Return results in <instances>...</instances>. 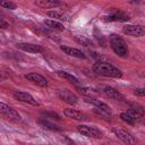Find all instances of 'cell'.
Instances as JSON below:
<instances>
[{
    "instance_id": "obj_1",
    "label": "cell",
    "mask_w": 145,
    "mask_h": 145,
    "mask_svg": "<svg viewBox=\"0 0 145 145\" xmlns=\"http://www.w3.org/2000/svg\"><path fill=\"white\" fill-rule=\"evenodd\" d=\"M93 71L96 75H101L104 77H112V78L122 77V71L120 69L105 61H96L93 65Z\"/></svg>"
},
{
    "instance_id": "obj_2",
    "label": "cell",
    "mask_w": 145,
    "mask_h": 145,
    "mask_svg": "<svg viewBox=\"0 0 145 145\" xmlns=\"http://www.w3.org/2000/svg\"><path fill=\"white\" fill-rule=\"evenodd\" d=\"M109 42H110V46L112 49V51L121 57V58H125L128 56L129 53V50H128V45L127 43L125 42V40L118 35V34H111L110 35V39H109Z\"/></svg>"
},
{
    "instance_id": "obj_3",
    "label": "cell",
    "mask_w": 145,
    "mask_h": 145,
    "mask_svg": "<svg viewBox=\"0 0 145 145\" xmlns=\"http://www.w3.org/2000/svg\"><path fill=\"white\" fill-rule=\"evenodd\" d=\"M77 130L82 135H84L86 137H89V138H101L102 137L101 130L97 129L96 127L86 126V125H79V126H77Z\"/></svg>"
},
{
    "instance_id": "obj_4",
    "label": "cell",
    "mask_w": 145,
    "mask_h": 145,
    "mask_svg": "<svg viewBox=\"0 0 145 145\" xmlns=\"http://www.w3.org/2000/svg\"><path fill=\"white\" fill-rule=\"evenodd\" d=\"M0 113L5 114L7 118L12 119V120H15V121H20V120H22L20 114H19L15 109H12L11 106H9L8 104H6V103H3V102H0Z\"/></svg>"
},
{
    "instance_id": "obj_5",
    "label": "cell",
    "mask_w": 145,
    "mask_h": 145,
    "mask_svg": "<svg viewBox=\"0 0 145 145\" xmlns=\"http://www.w3.org/2000/svg\"><path fill=\"white\" fill-rule=\"evenodd\" d=\"M12 95H14V97H15L16 100H18V101H20V102L28 103V104H32V105H35V106L40 105V103H39L29 93H27V92L15 91V92L12 93Z\"/></svg>"
},
{
    "instance_id": "obj_6",
    "label": "cell",
    "mask_w": 145,
    "mask_h": 145,
    "mask_svg": "<svg viewBox=\"0 0 145 145\" xmlns=\"http://www.w3.org/2000/svg\"><path fill=\"white\" fill-rule=\"evenodd\" d=\"M123 34H127L129 36L134 37H139L145 34V29L142 25H126L122 28Z\"/></svg>"
},
{
    "instance_id": "obj_7",
    "label": "cell",
    "mask_w": 145,
    "mask_h": 145,
    "mask_svg": "<svg viewBox=\"0 0 145 145\" xmlns=\"http://www.w3.org/2000/svg\"><path fill=\"white\" fill-rule=\"evenodd\" d=\"M24 77H25L27 80H29V82H32L33 84H36L37 86H41V87H46L48 84H49L48 79H46L44 76H42V75H40V74H37V72H28V74H26Z\"/></svg>"
},
{
    "instance_id": "obj_8",
    "label": "cell",
    "mask_w": 145,
    "mask_h": 145,
    "mask_svg": "<svg viewBox=\"0 0 145 145\" xmlns=\"http://www.w3.org/2000/svg\"><path fill=\"white\" fill-rule=\"evenodd\" d=\"M58 96H59V99L61 100V101H63V102H66V103H68V104H76L77 102H78V97H77V95L76 94H74L72 92H70L69 89H66V88H63V89H60L59 92H58Z\"/></svg>"
},
{
    "instance_id": "obj_9",
    "label": "cell",
    "mask_w": 145,
    "mask_h": 145,
    "mask_svg": "<svg viewBox=\"0 0 145 145\" xmlns=\"http://www.w3.org/2000/svg\"><path fill=\"white\" fill-rule=\"evenodd\" d=\"M16 46L19 50H23L25 52H29V53H41L43 52V48L39 44H34V43H27V42H19L16 44Z\"/></svg>"
},
{
    "instance_id": "obj_10",
    "label": "cell",
    "mask_w": 145,
    "mask_h": 145,
    "mask_svg": "<svg viewBox=\"0 0 145 145\" xmlns=\"http://www.w3.org/2000/svg\"><path fill=\"white\" fill-rule=\"evenodd\" d=\"M63 114L66 117L70 118V119L78 120V121H88L89 120V118L85 113H83V112H80L78 110H75V109H70V108L69 109H65Z\"/></svg>"
},
{
    "instance_id": "obj_11",
    "label": "cell",
    "mask_w": 145,
    "mask_h": 145,
    "mask_svg": "<svg viewBox=\"0 0 145 145\" xmlns=\"http://www.w3.org/2000/svg\"><path fill=\"white\" fill-rule=\"evenodd\" d=\"M112 133L117 136V138H119L125 144H133V143H135V139L133 138V136H130V134L127 133L123 129H120V128H116L114 127V128H112Z\"/></svg>"
},
{
    "instance_id": "obj_12",
    "label": "cell",
    "mask_w": 145,
    "mask_h": 145,
    "mask_svg": "<svg viewBox=\"0 0 145 145\" xmlns=\"http://www.w3.org/2000/svg\"><path fill=\"white\" fill-rule=\"evenodd\" d=\"M129 19H130L129 16L122 11H114V12L103 17L104 22H128Z\"/></svg>"
},
{
    "instance_id": "obj_13",
    "label": "cell",
    "mask_w": 145,
    "mask_h": 145,
    "mask_svg": "<svg viewBox=\"0 0 145 145\" xmlns=\"http://www.w3.org/2000/svg\"><path fill=\"white\" fill-rule=\"evenodd\" d=\"M103 92L113 101H117V102H123L125 101V96L120 92H118L116 88H113L112 86H104Z\"/></svg>"
},
{
    "instance_id": "obj_14",
    "label": "cell",
    "mask_w": 145,
    "mask_h": 145,
    "mask_svg": "<svg viewBox=\"0 0 145 145\" xmlns=\"http://www.w3.org/2000/svg\"><path fill=\"white\" fill-rule=\"evenodd\" d=\"M60 50L63 51L66 54H68L70 57H75V58H79V59H85L86 58L84 52L76 49V48H71V46H68V45H60Z\"/></svg>"
},
{
    "instance_id": "obj_15",
    "label": "cell",
    "mask_w": 145,
    "mask_h": 145,
    "mask_svg": "<svg viewBox=\"0 0 145 145\" xmlns=\"http://www.w3.org/2000/svg\"><path fill=\"white\" fill-rule=\"evenodd\" d=\"M35 5L43 9L58 8L61 6L60 0H35Z\"/></svg>"
},
{
    "instance_id": "obj_16",
    "label": "cell",
    "mask_w": 145,
    "mask_h": 145,
    "mask_svg": "<svg viewBox=\"0 0 145 145\" xmlns=\"http://www.w3.org/2000/svg\"><path fill=\"white\" fill-rule=\"evenodd\" d=\"M127 112L134 118L136 123H143V121H144V110H143V108H130Z\"/></svg>"
},
{
    "instance_id": "obj_17",
    "label": "cell",
    "mask_w": 145,
    "mask_h": 145,
    "mask_svg": "<svg viewBox=\"0 0 145 145\" xmlns=\"http://www.w3.org/2000/svg\"><path fill=\"white\" fill-rule=\"evenodd\" d=\"M37 123L41 127H43L44 129H49V130H52V131H60L61 130V128L58 125H56L54 122L48 120V118H41V119H39L37 120Z\"/></svg>"
},
{
    "instance_id": "obj_18",
    "label": "cell",
    "mask_w": 145,
    "mask_h": 145,
    "mask_svg": "<svg viewBox=\"0 0 145 145\" xmlns=\"http://www.w3.org/2000/svg\"><path fill=\"white\" fill-rule=\"evenodd\" d=\"M93 112H94L95 114H97L99 117H101L102 119L106 120V121H111V119H112V114H111V112H110L109 109L100 108V106H94Z\"/></svg>"
},
{
    "instance_id": "obj_19",
    "label": "cell",
    "mask_w": 145,
    "mask_h": 145,
    "mask_svg": "<svg viewBox=\"0 0 145 145\" xmlns=\"http://www.w3.org/2000/svg\"><path fill=\"white\" fill-rule=\"evenodd\" d=\"M57 75L60 76V77L63 78V79H67L69 83L74 84V85H76V86L79 85V80H78V78H77L76 76H74V75H71V74H69V72H67V71L58 70V71H57Z\"/></svg>"
},
{
    "instance_id": "obj_20",
    "label": "cell",
    "mask_w": 145,
    "mask_h": 145,
    "mask_svg": "<svg viewBox=\"0 0 145 145\" xmlns=\"http://www.w3.org/2000/svg\"><path fill=\"white\" fill-rule=\"evenodd\" d=\"M44 25H46L49 28L51 29H54V31H65V26L63 24H61L60 22L58 20H54V19H45L44 20Z\"/></svg>"
},
{
    "instance_id": "obj_21",
    "label": "cell",
    "mask_w": 145,
    "mask_h": 145,
    "mask_svg": "<svg viewBox=\"0 0 145 145\" xmlns=\"http://www.w3.org/2000/svg\"><path fill=\"white\" fill-rule=\"evenodd\" d=\"M46 15L50 16L51 18H54V19H59V20H69V16L61 12V11H58V10H49L46 11Z\"/></svg>"
},
{
    "instance_id": "obj_22",
    "label": "cell",
    "mask_w": 145,
    "mask_h": 145,
    "mask_svg": "<svg viewBox=\"0 0 145 145\" xmlns=\"http://www.w3.org/2000/svg\"><path fill=\"white\" fill-rule=\"evenodd\" d=\"M84 101H85L86 103H89V104L94 105V106H100V108H105V109H109V106H108V104H106V103H104V102H102V101H100V100H97V99L91 97V96L85 97V100H84Z\"/></svg>"
},
{
    "instance_id": "obj_23",
    "label": "cell",
    "mask_w": 145,
    "mask_h": 145,
    "mask_svg": "<svg viewBox=\"0 0 145 145\" xmlns=\"http://www.w3.org/2000/svg\"><path fill=\"white\" fill-rule=\"evenodd\" d=\"M74 39H75V41H76L77 43H79V44H82V45H84V46H92V45H93V42H92L89 39L83 36V35H75Z\"/></svg>"
},
{
    "instance_id": "obj_24",
    "label": "cell",
    "mask_w": 145,
    "mask_h": 145,
    "mask_svg": "<svg viewBox=\"0 0 145 145\" xmlns=\"http://www.w3.org/2000/svg\"><path fill=\"white\" fill-rule=\"evenodd\" d=\"M94 36H95V39L97 40V42H99V44L102 46V48H105L106 46V41H105V37L102 35V33L97 29V28H95L94 29Z\"/></svg>"
},
{
    "instance_id": "obj_25",
    "label": "cell",
    "mask_w": 145,
    "mask_h": 145,
    "mask_svg": "<svg viewBox=\"0 0 145 145\" xmlns=\"http://www.w3.org/2000/svg\"><path fill=\"white\" fill-rule=\"evenodd\" d=\"M76 89H77L80 94L86 95V96H92V95H95V94H96V92H94L92 88L84 87V86H79V85H77V86H76Z\"/></svg>"
},
{
    "instance_id": "obj_26",
    "label": "cell",
    "mask_w": 145,
    "mask_h": 145,
    "mask_svg": "<svg viewBox=\"0 0 145 145\" xmlns=\"http://www.w3.org/2000/svg\"><path fill=\"white\" fill-rule=\"evenodd\" d=\"M120 119H121L123 122L128 123V125H135V123H136L135 120H134V118H133L128 112H122V113H120Z\"/></svg>"
},
{
    "instance_id": "obj_27",
    "label": "cell",
    "mask_w": 145,
    "mask_h": 145,
    "mask_svg": "<svg viewBox=\"0 0 145 145\" xmlns=\"http://www.w3.org/2000/svg\"><path fill=\"white\" fill-rule=\"evenodd\" d=\"M0 7L6 8V9H10V10H15L17 8L16 3H14L9 0H0Z\"/></svg>"
},
{
    "instance_id": "obj_28",
    "label": "cell",
    "mask_w": 145,
    "mask_h": 145,
    "mask_svg": "<svg viewBox=\"0 0 145 145\" xmlns=\"http://www.w3.org/2000/svg\"><path fill=\"white\" fill-rule=\"evenodd\" d=\"M43 116L45 118H49L52 120H60V116L56 112H43Z\"/></svg>"
},
{
    "instance_id": "obj_29",
    "label": "cell",
    "mask_w": 145,
    "mask_h": 145,
    "mask_svg": "<svg viewBox=\"0 0 145 145\" xmlns=\"http://www.w3.org/2000/svg\"><path fill=\"white\" fill-rule=\"evenodd\" d=\"M134 94L137 95V96L143 97V96L145 95V91H144V88H136V89L134 91Z\"/></svg>"
},
{
    "instance_id": "obj_30",
    "label": "cell",
    "mask_w": 145,
    "mask_h": 145,
    "mask_svg": "<svg viewBox=\"0 0 145 145\" xmlns=\"http://www.w3.org/2000/svg\"><path fill=\"white\" fill-rule=\"evenodd\" d=\"M7 27H9V24L3 18H0V28H7Z\"/></svg>"
}]
</instances>
